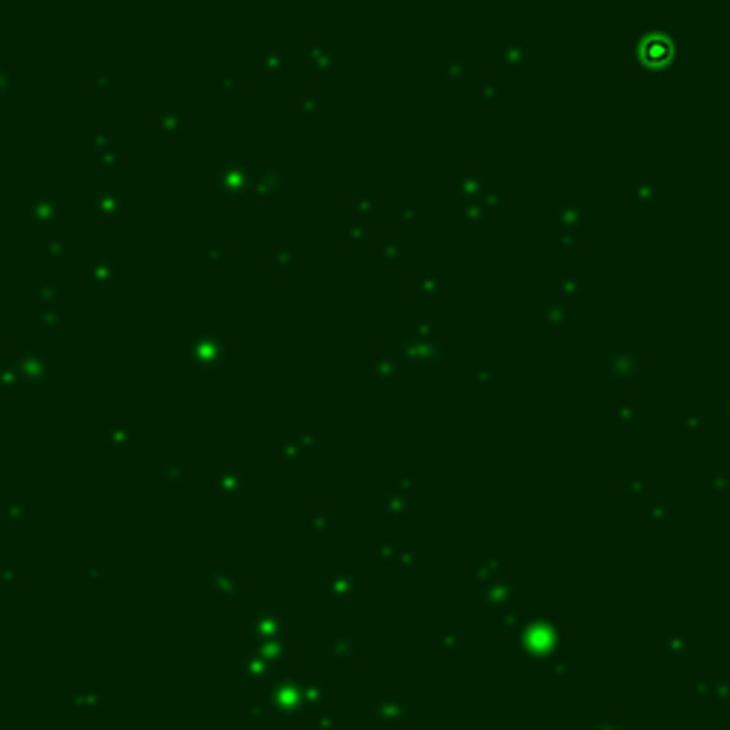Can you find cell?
I'll use <instances>...</instances> for the list:
<instances>
[{
	"instance_id": "7402d4cb",
	"label": "cell",
	"mask_w": 730,
	"mask_h": 730,
	"mask_svg": "<svg viewBox=\"0 0 730 730\" xmlns=\"http://www.w3.org/2000/svg\"><path fill=\"white\" fill-rule=\"evenodd\" d=\"M311 63L317 71H325V66H331V52L325 49L322 43H314L311 46Z\"/></svg>"
},
{
	"instance_id": "7c38bea8",
	"label": "cell",
	"mask_w": 730,
	"mask_h": 730,
	"mask_svg": "<svg viewBox=\"0 0 730 730\" xmlns=\"http://www.w3.org/2000/svg\"><path fill=\"white\" fill-rule=\"evenodd\" d=\"M86 272L94 283H109L114 277V260H103V257H91L89 265H86Z\"/></svg>"
},
{
	"instance_id": "484cf974",
	"label": "cell",
	"mask_w": 730,
	"mask_h": 730,
	"mask_svg": "<svg viewBox=\"0 0 730 730\" xmlns=\"http://www.w3.org/2000/svg\"><path fill=\"white\" fill-rule=\"evenodd\" d=\"M100 163H103V166H120V148L114 146V148L103 151V155H100Z\"/></svg>"
},
{
	"instance_id": "9c48e42d",
	"label": "cell",
	"mask_w": 730,
	"mask_h": 730,
	"mask_svg": "<svg viewBox=\"0 0 730 730\" xmlns=\"http://www.w3.org/2000/svg\"><path fill=\"white\" fill-rule=\"evenodd\" d=\"M134 439H137V428L126 425V422H114V425L103 428V443L111 448H126L134 443Z\"/></svg>"
},
{
	"instance_id": "2e32d148",
	"label": "cell",
	"mask_w": 730,
	"mask_h": 730,
	"mask_svg": "<svg viewBox=\"0 0 730 730\" xmlns=\"http://www.w3.org/2000/svg\"><path fill=\"white\" fill-rule=\"evenodd\" d=\"M371 237V228L365 220H351L345 225V243L349 245H365V240Z\"/></svg>"
},
{
	"instance_id": "5bb4252c",
	"label": "cell",
	"mask_w": 730,
	"mask_h": 730,
	"mask_svg": "<svg viewBox=\"0 0 730 730\" xmlns=\"http://www.w3.org/2000/svg\"><path fill=\"white\" fill-rule=\"evenodd\" d=\"M309 525L314 531H331L334 528V508L331 505H314L309 511Z\"/></svg>"
},
{
	"instance_id": "9a60e30c",
	"label": "cell",
	"mask_w": 730,
	"mask_h": 730,
	"mask_svg": "<svg viewBox=\"0 0 730 730\" xmlns=\"http://www.w3.org/2000/svg\"><path fill=\"white\" fill-rule=\"evenodd\" d=\"M0 516H3V520H23V516H26V499L21 494L6 496L3 502H0Z\"/></svg>"
},
{
	"instance_id": "603a6c76",
	"label": "cell",
	"mask_w": 730,
	"mask_h": 730,
	"mask_svg": "<svg viewBox=\"0 0 730 730\" xmlns=\"http://www.w3.org/2000/svg\"><path fill=\"white\" fill-rule=\"evenodd\" d=\"M349 203H351V208L362 211V214L374 208V197H371V195H365V191H351V195H349Z\"/></svg>"
},
{
	"instance_id": "ba28073f",
	"label": "cell",
	"mask_w": 730,
	"mask_h": 730,
	"mask_svg": "<svg viewBox=\"0 0 730 730\" xmlns=\"http://www.w3.org/2000/svg\"><path fill=\"white\" fill-rule=\"evenodd\" d=\"M252 188H254L257 197H272L283 188V175L277 168H268V166L254 168L252 171Z\"/></svg>"
},
{
	"instance_id": "277c9868",
	"label": "cell",
	"mask_w": 730,
	"mask_h": 730,
	"mask_svg": "<svg viewBox=\"0 0 730 730\" xmlns=\"http://www.w3.org/2000/svg\"><path fill=\"white\" fill-rule=\"evenodd\" d=\"M91 203H94V211H98L100 217H106V220H118V217H123L126 214V197L120 195L118 188H98L94 191V197H91Z\"/></svg>"
},
{
	"instance_id": "f1b7e54d",
	"label": "cell",
	"mask_w": 730,
	"mask_h": 730,
	"mask_svg": "<svg viewBox=\"0 0 730 730\" xmlns=\"http://www.w3.org/2000/svg\"><path fill=\"white\" fill-rule=\"evenodd\" d=\"M114 78L109 71H91V86H111Z\"/></svg>"
},
{
	"instance_id": "d6986e66",
	"label": "cell",
	"mask_w": 730,
	"mask_h": 730,
	"mask_svg": "<svg viewBox=\"0 0 730 730\" xmlns=\"http://www.w3.org/2000/svg\"><path fill=\"white\" fill-rule=\"evenodd\" d=\"M283 63H285V54H283L280 49H263V52H260V66L268 69L272 74H277V71L283 69Z\"/></svg>"
},
{
	"instance_id": "ffe728a7",
	"label": "cell",
	"mask_w": 730,
	"mask_h": 730,
	"mask_svg": "<svg viewBox=\"0 0 730 730\" xmlns=\"http://www.w3.org/2000/svg\"><path fill=\"white\" fill-rule=\"evenodd\" d=\"M297 443H300V448L302 451H320L322 448V434L317 431V428H311V431H300V436H297Z\"/></svg>"
},
{
	"instance_id": "4316f807",
	"label": "cell",
	"mask_w": 730,
	"mask_h": 730,
	"mask_svg": "<svg viewBox=\"0 0 730 730\" xmlns=\"http://www.w3.org/2000/svg\"><path fill=\"white\" fill-rule=\"evenodd\" d=\"M206 254H208V257H228V245H225V243H220V245L206 243Z\"/></svg>"
},
{
	"instance_id": "4fadbf2b",
	"label": "cell",
	"mask_w": 730,
	"mask_h": 730,
	"mask_svg": "<svg viewBox=\"0 0 730 730\" xmlns=\"http://www.w3.org/2000/svg\"><path fill=\"white\" fill-rule=\"evenodd\" d=\"M86 143H89V151H91L94 157H100L103 151L114 148V140H111V131H109V129H91V131H89V137H86Z\"/></svg>"
},
{
	"instance_id": "83f0119b",
	"label": "cell",
	"mask_w": 730,
	"mask_h": 730,
	"mask_svg": "<svg viewBox=\"0 0 730 730\" xmlns=\"http://www.w3.org/2000/svg\"><path fill=\"white\" fill-rule=\"evenodd\" d=\"M12 83H14V80H12V74H9L6 69H0V98H6V94L12 91Z\"/></svg>"
},
{
	"instance_id": "8992f818",
	"label": "cell",
	"mask_w": 730,
	"mask_h": 730,
	"mask_svg": "<svg viewBox=\"0 0 730 730\" xmlns=\"http://www.w3.org/2000/svg\"><path fill=\"white\" fill-rule=\"evenodd\" d=\"M12 360L21 368V377L26 382H43L46 379V357L41 351H14Z\"/></svg>"
},
{
	"instance_id": "30bf717a",
	"label": "cell",
	"mask_w": 730,
	"mask_h": 730,
	"mask_svg": "<svg viewBox=\"0 0 730 730\" xmlns=\"http://www.w3.org/2000/svg\"><path fill=\"white\" fill-rule=\"evenodd\" d=\"M243 483H245L243 471H237V468H223V471H217L214 488H217V491H223L225 496H234V494L243 488Z\"/></svg>"
},
{
	"instance_id": "d4e9b609",
	"label": "cell",
	"mask_w": 730,
	"mask_h": 730,
	"mask_svg": "<svg viewBox=\"0 0 730 730\" xmlns=\"http://www.w3.org/2000/svg\"><path fill=\"white\" fill-rule=\"evenodd\" d=\"M300 454H305L302 448H300V443H294V439H288V443L283 445V459L288 456V463H297V456Z\"/></svg>"
},
{
	"instance_id": "f546056e",
	"label": "cell",
	"mask_w": 730,
	"mask_h": 730,
	"mask_svg": "<svg viewBox=\"0 0 730 730\" xmlns=\"http://www.w3.org/2000/svg\"><path fill=\"white\" fill-rule=\"evenodd\" d=\"M377 360H379V368H382V374H391V357H386V354H377Z\"/></svg>"
},
{
	"instance_id": "6da1fadb",
	"label": "cell",
	"mask_w": 730,
	"mask_h": 730,
	"mask_svg": "<svg viewBox=\"0 0 730 730\" xmlns=\"http://www.w3.org/2000/svg\"><path fill=\"white\" fill-rule=\"evenodd\" d=\"M183 357H186V362L191 365V368L214 371L220 362L228 360V340L223 334H217L214 329H195Z\"/></svg>"
},
{
	"instance_id": "5b68a950",
	"label": "cell",
	"mask_w": 730,
	"mask_h": 730,
	"mask_svg": "<svg viewBox=\"0 0 730 730\" xmlns=\"http://www.w3.org/2000/svg\"><path fill=\"white\" fill-rule=\"evenodd\" d=\"M63 211V197L60 195H43L34 197V203L26 208V214L37 223V225H52Z\"/></svg>"
},
{
	"instance_id": "ac0fdd59",
	"label": "cell",
	"mask_w": 730,
	"mask_h": 730,
	"mask_svg": "<svg viewBox=\"0 0 730 730\" xmlns=\"http://www.w3.org/2000/svg\"><path fill=\"white\" fill-rule=\"evenodd\" d=\"M297 106L302 114H317L322 109V94L317 89H309V91H302L300 98H297Z\"/></svg>"
},
{
	"instance_id": "7a4b0ae2",
	"label": "cell",
	"mask_w": 730,
	"mask_h": 730,
	"mask_svg": "<svg viewBox=\"0 0 730 730\" xmlns=\"http://www.w3.org/2000/svg\"><path fill=\"white\" fill-rule=\"evenodd\" d=\"M37 294V320L43 325H54L60 322V314H63V305H60V288H54L52 283H41L34 288Z\"/></svg>"
},
{
	"instance_id": "3957f363",
	"label": "cell",
	"mask_w": 730,
	"mask_h": 730,
	"mask_svg": "<svg viewBox=\"0 0 730 730\" xmlns=\"http://www.w3.org/2000/svg\"><path fill=\"white\" fill-rule=\"evenodd\" d=\"M220 188L225 195H240V191L252 188V168H248L243 160L232 157L220 166Z\"/></svg>"
},
{
	"instance_id": "8fae6325",
	"label": "cell",
	"mask_w": 730,
	"mask_h": 730,
	"mask_svg": "<svg viewBox=\"0 0 730 730\" xmlns=\"http://www.w3.org/2000/svg\"><path fill=\"white\" fill-rule=\"evenodd\" d=\"M268 263H272V268H277V272H291L297 265V248L291 243H280L272 252V257H268Z\"/></svg>"
},
{
	"instance_id": "4dcf8cb0",
	"label": "cell",
	"mask_w": 730,
	"mask_h": 730,
	"mask_svg": "<svg viewBox=\"0 0 730 730\" xmlns=\"http://www.w3.org/2000/svg\"><path fill=\"white\" fill-rule=\"evenodd\" d=\"M394 245H397V243H394L391 237H386V240H382V243H379V248H382V252H379V254H394Z\"/></svg>"
},
{
	"instance_id": "cb8c5ba5",
	"label": "cell",
	"mask_w": 730,
	"mask_h": 730,
	"mask_svg": "<svg viewBox=\"0 0 730 730\" xmlns=\"http://www.w3.org/2000/svg\"><path fill=\"white\" fill-rule=\"evenodd\" d=\"M46 252L52 257H63L66 254V237L63 234H49L46 237Z\"/></svg>"
},
{
	"instance_id": "e0dca14e",
	"label": "cell",
	"mask_w": 730,
	"mask_h": 730,
	"mask_svg": "<svg viewBox=\"0 0 730 730\" xmlns=\"http://www.w3.org/2000/svg\"><path fill=\"white\" fill-rule=\"evenodd\" d=\"M163 471H166V479H168V483H183V479L188 476V465L183 463L180 456H168V459H166V465H163Z\"/></svg>"
},
{
	"instance_id": "52a82bcc",
	"label": "cell",
	"mask_w": 730,
	"mask_h": 730,
	"mask_svg": "<svg viewBox=\"0 0 730 730\" xmlns=\"http://www.w3.org/2000/svg\"><path fill=\"white\" fill-rule=\"evenodd\" d=\"M157 126L160 131L166 134V137H180V134L188 129V118H186V111L180 103H166L163 111H160V118H157Z\"/></svg>"
},
{
	"instance_id": "44dd1931",
	"label": "cell",
	"mask_w": 730,
	"mask_h": 730,
	"mask_svg": "<svg viewBox=\"0 0 730 730\" xmlns=\"http://www.w3.org/2000/svg\"><path fill=\"white\" fill-rule=\"evenodd\" d=\"M17 379H23V377H21V368H17V362H14V360H12V362H0V386L12 388Z\"/></svg>"
},
{
	"instance_id": "1f68e13d",
	"label": "cell",
	"mask_w": 730,
	"mask_h": 730,
	"mask_svg": "<svg viewBox=\"0 0 730 730\" xmlns=\"http://www.w3.org/2000/svg\"><path fill=\"white\" fill-rule=\"evenodd\" d=\"M220 86H240V78H234V74H223Z\"/></svg>"
}]
</instances>
